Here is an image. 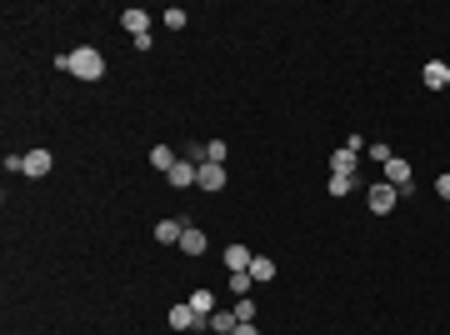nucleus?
Masks as SVG:
<instances>
[{
    "mask_svg": "<svg viewBox=\"0 0 450 335\" xmlns=\"http://www.w3.org/2000/svg\"><path fill=\"white\" fill-rule=\"evenodd\" d=\"M71 75H75V80H100V75H105V55H100L95 45L71 50Z\"/></svg>",
    "mask_w": 450,
    "mask_h": 335,
    "instance_id": "obj_1",
    "label": "nucleus"
},
{
    "mask_svg": "<svg viewBox=\"0 0 450 335\" xmlns=\"http://www.w3.org/2000/svg\"><path fill=\"white\" fill-rule=\"evenodd\" d=\"M365 200H370L375 215H390V210H396V200H401V190H396V185H385V181H370Z\"/></svg>",
    "mask_w": 450,
    "mask_h": 335,
    "instance_id": "obj_2",
    "label": "nucleus"
},
{
    "mask_svg": "<svg viewBox=\"0 0 450 335\" xmlns=\"http://www.w3.org/2000/svg\"><path fill=\"white\" fill-rule=\"evenodd\" d=\"M171 330H190V335H200V330H210V320L195 315L190 305H171Z\"/></svg>",
    "mask_w": 450,
    "mask_h": 335,
    "instance_id": "obj_3",
    "label": "nucleus"
},
{
    "mask_svg": "<svg viewBox=\"0 0 450 335\" xmlns=\"http://www.w3.org/2000/svg\"><path fill=\"white\" fill-rule=\"evenodd\" d=\"M225 181H231V176H225V165H200V176H195V185H200L205 195L225 190Z\"/></svg>",
    "mask_w": 450,
    "mask_h": 335,
    "instance_id": "obj_4",
    "label": "nucleus"
},
{
    "mask_svg": "<svg viewBox=\"0 0 450 335\" xmlns=\"http://www.w3.org/2000/svg\"><path fill=\"white\" fill-rule=\"evenodd\" d=\"M385 185H396L401 195H411V165H406L401 155H396V160L385 165Z\"/></svg>",
    "mask_w": 450,
    "mask_h": 335,
    "instance_id": "obj_5",
    "label": "nucleus"
},
{
    "mask_svg": "<svg viewBox=\"0 0 450 335\" xmlns=\"http://www.w3.org/2000/svg\"><path fill=\"white\" fill-rule=\"evenodd\" d=\"M195 176H200V165L181 155V160H176V171H171V176H165V181H171L176 190H186V185H195Z\"/></svg>",
    "mask_w": 450,
    "mask_h": 335,
    "instance_id": "obj_6",
    "label": "nucleus"
},
{
    "mask_svg": "<svg viewBox=\"0 0 450 335\" xmlns=\"http://www.w3.org/2000/svg\"><path fill=\"white\" fill-rule=\"evenodd\" d=\"M355 160H360V155L341 145V150H335V155H330V176H355ZM355 181H360V176H355Z\"/></svg>",
    "mask_w": 450,
    "mask_h": 335,
    "instance_id": "obj_7",
    "label": "nucleus"
},
{
    "mask_svg": "<svg viewBox=\"0 0 450 335\" xmlns=\"http://www.w3.org/2000/svg\"><path fill=\"white\" fill-rule=\"evenodd\" d=\"M181 236H186V220H176V215L155 226V240H160V245H181Z\"/></svg>",
    "mask_w": 450,
    "mask_h": 335,
    "instance_id": "obj_8",
    "label": "nucleus"
},
{
    "mask_svg": "<svg viewBox=\"0 0 450 335\" xmlns=\"http://www.w3.org/2000/svg\"><path fill=\"white\" fill-rule=\"evenodd\" d=\"M420 80H425L430 90H445V85H450V66H445V61H430V66L420 71Z\"/></svg>",
    "mask_w": 450,
    "mask_h": 335,
    "instance_id": "obj_9",
    "label": "nucleus"
},
{
    "mask_svg": "<svg viewBox=\"0 0 450 335\" xmlns=\"http://www.w3.org/2000/svg\"><path fill=\"white\" fill-rule=\"evenodd\" d=\"M121 25H126V35H150V16H145V11H135V6L121 16Z\"/></svg>",
    "mask_w": 450,
    "mask_h": 335,
    "instance_id": "obj_10",
    "label": "nucleus"
},
{
    "mask_svg": "<svg viewBox=\"0 0 450 335\" xmlns=\"http://www.w3.org/2000/svg\"><path fill=\"white\" fill-rule=\"evenodd\" d=\"M25 176H30V181L50 176V150H30V155H25Z\"/></svg>",
    "mask_w": 450,
    "mask_h": 335,
    "instance_id": "obj_11",
    "label": "nucleus"
},
{
    "mask_svg": "<svg viewBox=\"0 0 450 335\" xmlns=\"http://www.w3.org/2000/svg\"><path fill=\"white\" fill-rule=\"evenodd\" d=\"M220 260L231 265V270H250V260H255V255H250L245 245H225V255H220Z\"/></svg>",
    "mask_w": 450,
    "mask_h": 335,
    "instance_id": "obj_12",
    "label": "nucleus"
},
{
    "mask_svg": "<svg viewBox=\"0 0 450 335\" xmlns=\"http://www.w3.org/2000/svg\"><path fill=\"white\" fill-rule=\"evenodd\" d=\"M176 160H181V155H176L171 145H155V150H150V165H155V171H165V176L176 171Z\"/></svg>",
    "mask_w": 450,
    "mask_h": 335,
    "instance_id": "obj_13",
    "label": "nucleus"
},
{
    "mask_svg": "<svg viewBox=\"0 0 450 335\" xmlns=\"http://www.w3.org/2000/svg\"><path fill=\"white\" fill-rule=\"evenodd\" d=\"M250 281H260V286L275 281V260H270V255H255V260H250Z\"/></svg>",
    "mask_w": 450,
    "mask_h": 335,
    "instance_id": "obj_14",
    "label": "nucleus"
},
{
    "mask_svg": "<svg viewBox=\"0 0 450 335\" xmlns=\"http://www.w3.org/2000/svg\"><path fill=\"white\" fill-rule=\"evenodd\" d=\"M181 250H186V255H205V236H200L195 226H186V236H181Z\"/></svg>",
    "mask_w": 450,
    "mask_h": 335,
    "instance_id": "obj_15",
    "label": "nucleus"
},
{
    "mask_svg": "<svg viewBox=\"0 0 450 335\" xmlns=\"http://www.w3.org/2000/svg\"><path fill=\"white\" fill-rule=\"evenodd\" d=\"M186 305H190V310H195V315H205V320H210V315H215V296H210V291H195V296H190V300H186Z\"/></svg>",
    "mask_w": 450,
    "mask_h": 335,
    "instance_id": "obj_16",
    "label": "nucleus"
},
{
    "mask_svg": "<svg viewBox=\"0 0 450 335\" xmlns=\"http://www.w3.org/2000/svg\"><path fill=\"white\" fill-rule=\"evenodd\" d=\"M236 325H241V320H236V310H215V315H210V330H215V335H231Z\"/></svg>",
    "mask_w": 450,
    "mask_h": 335,
    "instance_id": "obj_17",
    "label": "nucleus"
},
{
    "mask_svg": "<svg viewBox=\"0 0 450 335\" xmlns=\"http://www.w3.org/2000/svg\"><path fill=\"white\" fill-rule=\"evenodd\" d=\"M231 296H236V300L250 296V270H231Z\"/></svg>",
    "mask_w": 450,
    "mask_h": 335,
    "instance_id": "obj_18",
    "label": "nucleus"
},
{
    "mask_svg": "<svg viewBox=\"0 0 450 335\" xmlns=\"http://www.w3.org/2000/svg\"><path fill=\"white\" fill-rule=\"evenodd\" d=\"M355 185H360L355 176H330V195H335V200H341V195H351Z\"/></svg>",
    "mask_w": 450,
    "mask_h": 335,
    "instance_id": "obj_19",
    "label": "nucleus"
},
{
    "mask_svg": "<svg viewBox=\"0 0 450 335\" xmlns=\"http://www.w3.org/2000/svg\"><path fill=\"white\" fill-rule=\"evenodd\" d=\"M236 320H241V325H255V300H250V296L236 300Z\"/></svg>",
    "mask_w": 450,
    "mask_h": 335,
    "instance_id": "obj_20",
    "label": "nucleus"
},
{
    "mask_svg": "<svg viewBox=\"0 0 450 335\" xmlns=\"http://www.w3.org/2000/svg\"><path fill=\"white\" fill-rule=\"evenodd\" d=\"M160 20H165V25H171V30H186V20H190V16H186L181 6H171V11H165V16H160Z\"/></svg>",
    "mask_w": 450,
    "mask_h": 335,
    "instance_id": "obj_21",
    "label": "nucleus"
},
{
    "mask_svg": "<svg viewBox=\"0 0 450 335\" xmlns=\"http://www.w3.org/2000/svg\"><path fill=\"white\" fill-rule=\"evenodd\" d=\"M205 165H225V140H210L205 145Z\"/></svg>",
    "mask_w": 450,
    "mask_h": 335,
    "instance_id": "obj_22",
    "label": "nucleus"
},
{
    "mask_svg": "<svg viewBox=\"0 0 450 335\" xmlns=\"http://www.w3.org/2000/svg\"><path fill=\"white\" fill-rule=\"evenodd\" d=\"M370 160H380V165H390V160H396V155H390V145H385V140H370Z\"/></svg>",
    "mask_w": 450,
    "mask_h": 335,
    "instance_id": "obj_23",
    "label": "nucleus"
},
{
    "mask_svg": "<svg viewBox=\"0 0 450 335\" xmlns=\"http://www.w3.org/2000/svg\"><path fill=\"white\" fill-rule=\"evenodd\" d=\"M435 190H440V200H450V176H440V181H435Z\"/></svg>",
    "mask_w": 450,
    "mask_h": 335,
    "instance_id": "obj_24",
    "label": "nucleus"
},
{
    "mask_svg": "<svg viewBox=\"0 0 450 335\" xmlns=\"http://www.w3.org/2000/svg\"><path fill=\"white\" fill-rule=\"evenodd\" d=\"M231 335H260V330H255V325H236Z\"/></svg>",
    "mask_w": 450,
    "mask_h": 335,
    "instance_id": "obj_25",
    "label": "nucleus"
}]
</instances>
